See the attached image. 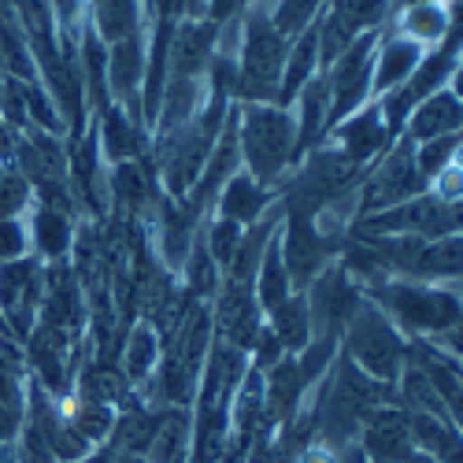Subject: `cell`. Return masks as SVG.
<instances>
[{
  "mask_svg": "<svg viewBox=\"0 0 463 463\" xmlns=\"http://www.w3.org/2000/svg\"><path fill=\"white\" fill-rule=\"evenodd\" d=\"M249 156L256 171L271 175L289 156V123L275 111H260L249 119Z\"/></svg>",
  "mask_w": 463,
  "mask_h": 463,
  "instance_id": "1",
  "label": "cell"
},
{
  "mask_svg": "<svg viewBox=\"0 0 463 463\" xmlns=\"http://www.w3.org/2000/svg\"><path fill=\"white\" fill-rule=\"evenodd\" d=\"M353 345H356V356H360L374 374H390V371L397 367L401 349H397L393 334L385 330L374 316L360 319V326H356V334H353Z\"/></svg>",
  "mask_w": 463,
  "mask_h": 463,
  "instance_id": "2",
  "label": "cell"
},
{
  "mask_svg": "<svg viewBox=\"0 0 463 463\" xmlns=\"http://www.w3.org/2000/svg\"><path fill=\"white\" fill-rule=\"evenodd\" d=\"M459 119V111H456V100L452 97H441V100H430L427 108L419 111V119H415V134L419 137H438L441 130H452Z\"/></svg>",
  "mask_w": 463,
  "mask_h": 463,
  "instance_id": "3",
  "label": "cell"
},
{
  "mask_svg": "<svg viewBox=\"0 0 463 463\" xmlns=\"http://www.w3.org/2000/svg\"><path fill=\"white\" fill-rule=\"evenodd\" d=\"M415 67V45H390L382 52V63H378V86H393L401 79H408V71Z\"/></svg>",
  "mask_w": 463,
  "mask_h": 463,
  "instance_id": "4",
  "label": "cell"
},
{
  "mask_svg": "<svg viewBox=\"0 0 463 463\" xmlns=\"http://www.w3.org/2000/svg\"><path fill=\"white\" fill-rule=\"evenodd\" d=\"M345 145H349L353 156H367V152H374L382 145V123H378V115H364V119L349 123V130H345Z\"/></svg>",
  "mask_w": 463,
  "mask_h": 463,
  "instance_id": "5",
  "label": "cell"
},
{
  "mask_svg": "<svg viewBox=\"0 0 463 463\" xmlns=\"http://www.w3.org/2000/svg\"><path fill=\"white\" fill-rule=\"evenodd\" d=\"M260 204H263V197L256 193V185L252 182H230V189H226V215L230 219H238V215H256L260 212Z\"/></svg>",
  "mask_w": 463,
  "mask_h": 463,
  "instance_id": "6",
  "label": "cell"
},
{
  "mask_svg": "<svg viewBox=\"0 0 463 463\" xmlns=\"http://www.w3.org/2000/svg\"><path fill=\"white\" fill-rule=\"evenodd\" d=\"M37 238H42V249L60 256L63 245H67V222L60 212H42V219H37Z\"/></svg>",
  "mask_w": 463,
  "mask_h": 463,
  "instance_id": "7",
  "label": "cell"
},
{
  "mask_svg": "<svg viewBox=\"0 0 463 463\" xmlns=\"http://www.w3.org/2000/svg\"><path fill=\"white\" fill-rule=\"evenodd\" d=\"M279 334H282V341L286 345H297L307 337V316H304V304H289V307H282V316H279Z\"/></svg>",
  "mask_w": 463,
  "mask_h": 463,
  "instance_id": "8",
  "label": "cell"
},
{
  "mask_svg": "<svg viewBox=\"0 0 463 463\" xmlns=\"http://www.w3.org/2000/svg\"><path fill=\"white\" fill-rule=\"evenodd\" d=\"M404 30L415 33V37H438L445 30V15H441V8H415L408 15Z\"/></svg>",
  "mask_w": 463,
  "mask_h": 463,
  "instance_id": "9",
  "label": "cell"
},
{
  "mask_svg": "<svg viewBox=\"0 0 463 463\" xmlns=\"http://www.w3.org/2000/svg\"><path fill=\"white\" fill-rule=\"evenodd\" d=\"M212 252H215V260H234V252H238V226H234V219H226V222H219V230L212 234Z\"/></svg>",
  "mask_w": 463,
  "mask_h": 463,
  "instance_id": "10",
  "label": "cell"
},
{
  "mask_svg": "<svg viewBox=\"0 0 463 463\" xmlns=\"http://www.w3.org/2000/svg\"><path fill=\"white\" fill-rule=\"evenodd\" d=\"M260 286H263V300H267V304H279V300H282V293H286V279H282V263H279V256L267 260Z\"/></svg>",
  "mask_w": 463,
  "mask_h": 463,
  "instance_id": "11",
  "label": "cell"
},
{
  "mask_svg": "<svg viewBox=\"0 0 463 463\" xmlns=\"http://www.w3.org/2000/svg\"><path fill=\"white\" fill-rule=\"evenodd\" d=\"M316 5H319V0H286V5H282V19H279V26H282V30H297L304 19H312Z\"/></svg>",
  "mask_w": 463,
  "mask_h": 463,
  "instance_id": "12",
  "label": "cell"
},
{
  "mask_svg": "<svg viewBox=\"0 0 463 463\" xmlns=\"http://www.w3.org/2000/svg\"><path fill=\"white\" fill-rule=\"evenodd\" d=\"M307 67H312V37H307V42L297 49V56H293V67H289V74H286V93H293V90L304 82Z\"/></svg>",
  "mask_w": 463,
  "mask_h": 463,
  "instance_id": "13",
  "label": "cell"
},
{
  "mask_svg": "<svg viewBox=\"0 0 463 463\" xmlns=\"http://www.w3.org/2000/svg\"><path fill=\"white\" fill-rule=\"evenodd\" d=\"M148 360H152V337L141 330L134 337V345H130V374H141L148 367Z\"/></svg>",
  "mask_w": 463,
  "mask_h": 463,
  "instance_id": "14",
  "label": "cell"
},
{
  "mask_svg": "<svg viewBox=\"0 0 463 463\" xmlns=\"http://www.w3.org/2000/svg\"><path fill=\"white\" fill-rule=\"evenodd\" d=\"M23 252V230L15 222H0V256H19Z\"/></svg>",
  "mask_w": 463,
  "mask_h": 463,
  "instance_id": "15",
  "label": "cell"
},
{
  "mask_svg": "<svg viewBox=\"0 0 463 463\" xmlns=\"http://www.w3.org/2000/svg\"><path fill=\"white\" fill-rule=\"evenodd\" d=\"M19 204H23V185L0 175V215H5V212H15Z\"/></svg>",
  "mask_w": 463,
  "mask_h": 463,
  "instance_id": "16",
  "label": "cell"
},
{
  "mask_svg": "<svg viewBox=\"0 0 463 463\" xmlns=\"http://www.w3.org/2000/svg\"><path fill=\"white\" fill-rule=\"evenodd\" d=\"M449 152H452V137H445L441 145H430L427 152H422V171H441Z\"/></svg>",
  "mask_w": 463,
  "mask_h": 463,
  "instance_id": "17",
  "label": "cell"
},
{
  "mask_svg": "<svg viewBox=\"0 0 463 463\" xmlns=\"http://www.w3.org/2000/svg\"><path fill=\"white\" fill-rule=\"evenodd\" d=\"M307 463H330L326 452H307Z\"/></svg>",
  "mask_w": 463,
  "mask_h": 463,
  "instance_id": "18",
  "label": "cell"
},
{
  "mask_svg": "<svg viewBox=\"0 0 463 463\" xmlns=\"http://www.w3.org/2000/svg\"><path fill=\"white\" fill-rule=\"evenodd\" d=\"M119 463H137V459H119Z\"/></svg>",
  "mask_w": 463,
  "mask_h": 463,
  "instance_id": "19",
  "label": "cell"
}]
</instances>
